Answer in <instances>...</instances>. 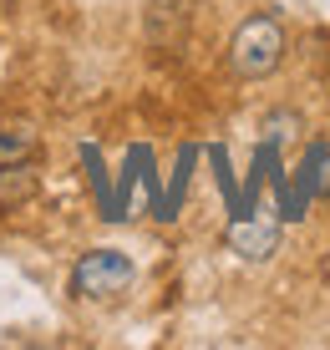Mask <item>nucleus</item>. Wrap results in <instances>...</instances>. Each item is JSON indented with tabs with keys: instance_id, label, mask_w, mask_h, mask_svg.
<instances>
[{
	"instance_id": "1",
	"label": "nucleus",
	"mask_w": 330,
	"mask_h": 350,
	"mask_svg": "<svg viewBox=\"0 0 330 350\" xmlns=\"http://www.w3.org/2000/svg\"><path fill=\"white\" fill-rule=\"evenodd\" d=\"M285 62V26L275 16H249L229 41V71L244 81H259Z\"/></svg>"
},
{
	"instance_id": "2",
	"label": "nucleus",
	"mask_w": 330,
	"mask_h": 350,
	"mask_svg": "<svg viewBox=\"0 0 330 350\" xmlns=\"http://www.w3.org/2000/svg\"><path fill=\"white\" fill-rule=\"evenodd\" d=\"M132 280H138V264H132L122 249H87L71 269V295L77 299H117L127 295Z\"/></svg>"
},
{
	"instance_id": "3",
	"label": "nucleus",
	"mask_w": 330,
	"mask_h": 350,
	"mask_svg": "<svg viewBox=\"0 0 330 350\" xmlns=\"http://www.w3.org/2000/svg\"><path fill=\"white\" fill-rule=\"evenodd\" d=\"M229 244H234V254H244V259H270L275 244H279V224L254 219V208H244V213H234V224H229Z\"/></svg>"
},
{
	"instance_id": "4",
	"label": "nucleus",
	"mask_w": 330,
	"mask_h": 350,
	"mask_svg": "<svg viewBox=\"0 0 330 350\" xmlns=\"http://www.w3.org/2000/svg\"><path fill=\"white\" fill-rule=\"evenodd\" d=\"M36 193V163H10L0 167V213H10L16 203H26Z\"/></svg>"
},
{
	"instance_id": "5",
	"label": "nucleus",
	"mask_w": 330,
	"mask_h": 350,
	"mask_svg": "<svg viewBox=\"0 0 330 350\" xmlns=\"http://www.w3.org/2000/svg\"><path fill=\"white\" fill-rule=\"evenodd\" d=\"M36 152H41V142H36L31 127H0V167H10V163H36Z\"/></svg>"
}]
</instances>
